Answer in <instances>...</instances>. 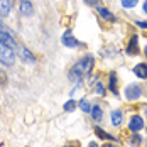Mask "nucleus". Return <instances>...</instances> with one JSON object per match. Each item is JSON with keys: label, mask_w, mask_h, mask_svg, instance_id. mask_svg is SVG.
<instances>
[{"label": "nucleus", "mask_w": 147, "mask_h": 147, "mask_svg": "<svg viewBox=\"0 0 147 147\" xmlns=\"http://www.w3.org/2000/svg\"><path fill=\"white\" fill-rule=\"evenodd\" d=\"M93 64H95V59H93L91 54L83 56V58L73 66V69L69 71V80L74 81V83H76V81H81V78L86 76V74L93 69Z\"/></svg>", "instance_id": "f257e3e1"}, {"label": "nucleus", "mask_w": 147, "mask_h": 147, "mask_svg": "<svg viewBox=\"0 0 147 147\" xmlns=\"http://www.w3.org/2000/svg\"><path fill=\"white\" fill-rule=\"evenodd\" d=\"M15 61V54L12 51V47L5 44H0V63L5 64V66H12Z\"/></svg>", "instance_id": "f03ea898"}, {"label": "nucleus", "mask_w": 147, "mask_h": 147, "mask_svg": "<svg viewBox=\"0 0 147 147\" xmlns=\"http://www.w3.org/2000/svg\"><path fill=\"white\" fill-rule=\"evenodd\" d=\"M140 95H142V90H140V86H139L137 83H135V85H129V86L125 88V98L130 100V102H132V100H137Z\"/></svg>", "instance_id": "7ed1b4c3"}, {"label": "nucleus", "mask_w": 147, "mask_h": 147, "mask_svg": "<svg viewBox=\"0 0 147 147\" xmlns=\"http://www.w3.org/2000/svg\"><path fill=\"white\" fill-rule=\"evenodd\" d=\"M129 129L132 130V132H139V130H142L144 129V120L140 115H134L130 118V122H129Z\"/></svg>", "instance_id": "20e7f679"}, {"label": "nucleus", "mask_w": 147, "mask_h": 147, "mask_svg": "<svg viewBox=\"0 0 147 147\" xmlns=\"http://www.w3.org/2000/svg\"><path fill=\"white\" fill-rule=\"evenodd\" d=\"M19 10H20V14L26 15V17H30V15L34 14V7H32V3H30L29 0H20Z\"/></svg>", "instance_id": "39448f33"}, {"label": "nucleus", "mask_w": 147, "mask_h": 147, "mask_svg": "<svg viewBox=\"0 0 147 147\" xmlns=\"http://www.w3.org/2000/svg\"><path fill=\"white\" fill-rule=\"evenodd\" d=\"M19 58L22 59L24 63H34L36 61V56L30 53L29 49H26V47H20L19 49Z\"/></svg>", "instance_id": "423d86ee"}, {"label": "nucleus", "mask_w": 147, "mask_h": 147, "mask_svg": "<svg viewBox=\"0 0 147 147\" xmlns=\"http://www.w3.org/2000/svg\"><path fill=\"white\" fill-rule=\"evenodd\" d=\"M0 44H5L9 46V47H15V42L14 39H12V36L9 34V32H5V30H0Z\"/></svg>", "instance_id": "0eeeda50"}, {"label": "nucleus", "mask_w": 147, "mask_h": 147, "mask_svg": "<svg viewBox=\"0 0 147 147\" xmlns=\"http://www.w3.org/2000/svg\"><path fill=\"white\" fill-rule=\"evenodd\" d=\"M134 74H135L137 78L147 80V64H144V63H139L137 66H134Z\"/></svg>", "instance_id": "6e6552de"}, {"label": "nucleus", "mask_w": 147, "mask_h": 147, "mask_svg": "<svg viewBox=\"0 0 147 147\" xmlns=\"http://www.w3.org/2000/svg\"><path fill=\"white\" fill-rule=\"evenodd\" d=\"M10 9H12L10 0H0V17H7L10 14Z\"/></svg>", "instance_id": "1a4fd4ad"}, {"label": "nucleus", "mask_w": 147, "mask_h": 147, "mask_svg": "<svg viewBox=\"0 0 147 147\" xmlns=\"http://www.w3.org/2000/svg\"><path fill=\"white\" fill-rule=\"evenodd\" d=\"M63 44L66 46V47H76V46H78V41L71 36V32H66V34L63 36Z\"/></svg>", "instance_id": "9d476101"}, {"label": "nucleus", "mask_w": 147, "mask_h": 147, "mask_svg": "<svg viewBox=\"0 0 147 147\" xmlns=\"http://www.w3.org/2000/svg\"><path fill=\"white\" fill-rule=\"evenodd\" d=\"M95 134H96V135H98L100 139H105V140H107V139H108V140H112V142H115V140H117V139H115L113 135H110V134L105 132L102 127H95Z\"/></svg>", "instance_id": "9b49d317"}, {"label": "nucleus", "mask_w": 147, "mask_h": 147, "mask_svg": "<svg viewBox=\"0 0 147 147\" xmlns=\"http://www.w3.org/2000/svg\"><path fill=\"white\" fill-rule=\"evenodd\" d=\"M98 14H100V17H102V19H105V20L115 22V17L112 15V12H110L108 9H105V7H100V9H98Z\"/></svg>", "instance_id": "f8f14e48"}, {"label": "nucleus", "mask_w": 147, "mask_h": 147, "mask_svg": "<svg viewBox=\"0 0 147 147\" xmlns=\"http://www.w3.org/2000/svg\"><path fill=\"white\" fill-rule=\"evenodd\" d=\"M91 117H93V120H95V122H100V120H102L103 112H102V108H100L98 105L91 107Z\"/></svg>", "instance_id": "ddd939ff"}, {"label": "nucleus", "mask_w": 147, "mask_h": 147, "mask_svg": "<svg viewBox=\"0 0 147 147\" xmlns=\"http://www.w3.org/2000/svg\"><path fill=\"white\" fill-rule=\"evenodd\" d=\"M108 88L113 91V95H118V91H117V74L113 73H110V83H108Z\"/></svg>", "instance_id": "4468645a"}, {"label": "nucleus", "mask_w": 147, "mask_h": 147, "mask_svg": "<svg viewBox=\"0 0 147 147\" xmlns=\"http://www.w3.org/2000/svg\"><path fill=\"white\" fill-rule=\"evenodd\" d=\"M137 44H139V41H137V36H134L132 39H130V42H129L127 53H129V54H135V53H137Z\"/></svg>", "instance_id": "2eb2a0df"}, {"label": "nucleus", "mask_w": 147, "mask_h": 147, "mask_svg": "<svg viewBox=\"0 0 147 147\" xmlns=\"http://www.w3.org/2000/svg\"><path fill=\"white\" fill-rule=\"evenodd\" d=\"M112 123H113L115 127H118V125L122 123V112H120V110H113V112H112Z\"/></svg>", "instance_id": "dca6fc26"}, {"label": "nucleus", "mask_w": 147, "mask_h": 147, "mask_svg": "<svg viewBox=\"0 0 147 147\" xmlns=\"http://www.w3.org/2000/svg\"><path fill=\"white\" fill-rule=\"evenodd\" d=\"M80 108L85 112V113H88V112H91V105H90V102L86 100V98H83V100H80Z\"/></svg>", "instance_id": "f3484780"}, {"label": "nucleus", "mask_w": 147, "mask_h": 147, "mask_svg": "<svg viewBox=\"0 0 147 147\" xmlns=\"http://www.w3.org/2000/svg\"><path fill=\"white\" fill-rule=\"evenodd\" d=\"M120 2H122V5L125 9H134L137 5V0H120Z\"/></svg>", "instance_id": "a211bd4d"}, {"label": "nucleus", "mask_w": 147, "mask_h": 147, "mask_svg": "<svg viewBox=\"0 0 147 147\" xmlns=\"http://www.w3.org/2000/svg\"><path fill=\"white\" fill-rule=\"evenodd\" d=\"M76 105H78V103L74 102V100H69V102L64 103V110H66V112H73L74 108H76Z\"/></svg>", "instance_id": "6ab92c4d"}, {"label": "nucleus", "mask_w": 147, "mask_h": 147, "mask_svg": "<svg viewBox=\"0 0 147 147\" xmlns=\"http://www.w3.org/2000/svg\"><path fill=\"white\" fill-rule=\"evenodd\" d=\"M135 26H137V27H140V29H147V22H146V20H137V22H135Z\"/></svg>", "instance_id": "aec40b11"}, {"label": "nucleus", "mask_w": 147, "mask_h": 147, "mask_svg": "<svg viewBox=\"0 0 147 147\" xmlns=\"http://www.w3.org/2000/svg\"><path fill=\"white\" fill-rule=\"evenodd\" d=\"M132 144H140V135L134 134V135H132Z\"/></svg>", "instance_id": "412c9836"}, {"label": "nucleus", "mask_w": 147, "mask_h": 147, "mask_svg": "<svg viewBox=\"0 0 147 147\" xmlns=\"http://www.w3.org/2000/svg\"><path fill=\"white\" fill-rule=\"evenodd\" d=\"M96 91H98V95H103V93H105V90H103V86L100 85V83L96 85Z\"/></svg>", "instance_id": "4be33fe9"}, {"label": "nucleus", "mask_w": 147, "mask_h": 147, "mask_svg": "<svg viewBox=\"0 0 147 147\" xmlns=\"http://www.w3.org/2000/svg\"><path fill=\"white\" fill-rule=\"evenodd\" d=\"M100 0H86V3H90V5H96Z\"/></svg>", "instance_id": "5701e85b"}, {"label": "nucleus", "mask_w": 147, "mask_h": 147, "mask_svg": "<svg viewBox=\"0 0 147 147\" xmlns=\"http://www.w3.org/2000/svg\"><path fill=\"white\" fill-rule=\"evenodd\" d=\"M0 30H5V32H7V27H5V24L2 22V19H0Z\"/></svg>", "instance_id": "b1692460"}, {"label": "nucleus", "mask_w": 147, "mask_h": 147, "mask_svg": "<svg viewBox=\"0 0 147 147\" xmlns=\"http://www.w3.org/2000/svg\"><path fill=\"white\" fill-rule=\"evenodd\" d=\"M88 147H98V144H96V142H91V144H90Z\"/></svg>", "instance_id": "393cba45"}, {"label": "nucleus", "mask_w": 147, "mask_h": 147, "mask_svg": "<svg viewBox=\"0 0 147 147\" xmlns=\"http://www.w3.org/2000/svg\"><path fill=\"white\" fill-rule=\"evenodd\" d=\"M144 12H146V14H147V0H146V2H144Z\"/></svg>", "instance_id": "a878e982"}, {"label": "nucleus", "mask_w": 147, "mask_h": 147, "mask_svg": "<svg viewBox=\"0 0 147 147\" xmlns=\"http://www.w3.org/2000/svg\"><path fill=\"white\" fill-rule=\"evenodd\" d=\"M103 147H113V146L112 144H107V146H103Z\"/></svg>", "instance_id": "bb28decb"}, {"label": "nucleus", "mask_w": 147, "mask_h": 147, "mask_svg": "<svg viewBox=\"0 0 147 147\" xmlns=\"http://www.w3.org/2000/svg\"><path fill=\"white\" fill-rule=\"evenodd\" d=\"M144 53H146V56H147V46H146V47H144Z\"/></svg>", "instance_id": "cd10ccee"}, {"label": "nucleus", "mask_w": 147, "mask_h": 147, "mask_svg": "<svg viewBox=\"0 0 147 147\" xmlns=\"http://www.w3.org/2000/svg\"><path fill=\"white\" fill-rule=\"evenodd\" d=\"M68 147H73V146H68Z\"/></svg>", "instance_id": "c85d7f7f"}]
</instances>
